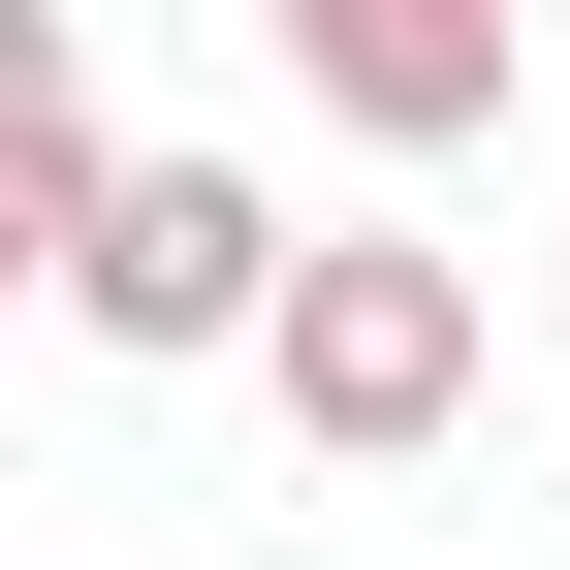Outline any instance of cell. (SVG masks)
<instances>
[{"instance_id":"cell-3","label":"cell","mask_w":570,"mask_h":570,"mask_svg":"<svg viewBox=\"0 0 570 570\" xmlns=\"http://www.w3.org/2000/svg\"><path fill=\"white\" fill-rule=\"evenodd\" d=\"M285 63H317V127H381V159H444V127H508V0H285Z\"/></svg>"},{"instance_id":"cell-2","label":"cell","mask_w":570,"mask_h":570,"mask_svg":"<svg viewBox=\"0 0 570 570\" xmlns=\"http://www.w3.org/2000/svg\"><path fill=\"white\" fill-rule=\"evenodd\" d=\"M285 285H317V223H254V159H127V223L63 254V317L96 348H285Z\"/></svg>"},{"instance_id":"cell-1","label":"cell","mask_w":570,"mask_h":570,"mask_svg":"<svg viewBox=\"0 0 570 570\" xmlns=\"http://www.w3.org/2000/svg\"><path fill=\"white\" fill-rule=\"evenodd\" d=\"M254 412L317 475H412L475 412V254H412V223H317V285H285V348H254Z\"/></svg>"}]
</instances>
